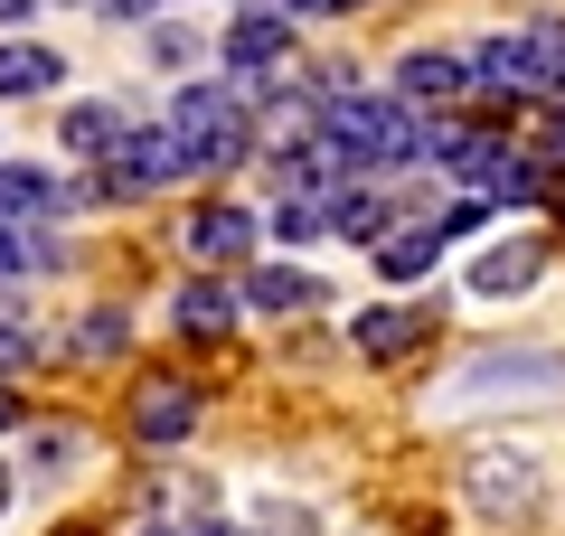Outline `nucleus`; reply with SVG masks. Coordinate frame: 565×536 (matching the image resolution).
I'll use <instances>...</instances> for the list:
<instances>
[{"label":"nucleus","mask_w":565,"mask_h":536,"mask_svg":"<svg viewBox=\"0 0 565 536\" xmlns=\"http://www.w3.org/2000/svg\"><path fill=\"white\" fill-rule=\"evenodd\" d=\"M311 132L349 160V179L405 170V160L424 151V114H415L405 95H340V104H321V114H311Z\"/></svg>","instance_id":"1"},{"label":"nucleus","mask_w":565,"mask_h":536,"mask_svg":"<svg viewBox=\"0 0 565 536\" xmlns=\"http://www.w3.org/2000/svg\"><path fill=\"white\" fill-rule=\"evenodd\" d=\"M519 405V396H565V357L556 349H490V357H471L462 377L444 386V405L452 415H471V405Z\"/></svg>","instance_id":"2"},{"label":"nucleus","mask_w":565,"mask_h":536,"mask_svg":"<svg viewBox=\"0 0 565 536\" xmlns=\"http://www.w3.org/2000/svg\"><path fill=\"white\" fill-rule=\"evenodd\" d=\"M556 95L565 85V39L556 29H509V39L471 47V95Z\"/></svg>","instance_id":"3"},{"label":"nucleus","mask_w":565,"mask_h":536,"mask_svg":"<svg viewBox=\"0 0 565 536\" xmlns=\"http://www.w3.org/2000/svg\"><path fill=\"white\" fill-rule=\"evenodd\" d=\"M217 57H226V76H282V57H292V20H282L274 0H255V10L226 20Z\"/></svg>","instance_id":"4"},{"label":"nucleus","mask_w":565,"mask_h":536,"mask_svg":"<svg viewBox=\"0 0 565 536\" xmlns=\"http://www.w3.org/2000/svg\"><path fill=\"white\" fill-rule=\"evenodd\" d=\"M396 95L405 104H462L471 95V57L462 47H405L396 57Z\"/></svg>","instance_id":"5"},{"label":"nucleus","mask_w":565,"mask_h":536,"mask_svg":"<svg viewBox=\"0 0 565 536\" xmlns=\"http://www.w3.org/2000/svg\"><path fill=\"white\" fill-rule=\"evenodd\" d=\"M537 274H546V236H500V245H481V264H471V292L481 301H519Z\"/></svg>","instance_id":"6"},{"label":"nucleus","mask_w":565,"mask_h":536,"mask_svg":"<svg viewBox=\"0 0 565 536\" xmlns=\"http://www.w3.org/2000/svg\"><path fill=\"white\" fill-rule=\"evenodd\" d=\"M471 508H481V517H527V508H537V461H519V452L471 461Z\"/></svg>","instance_id":"7"},{"label":"nucleus","mask_w":565,"mask_h":536,"mask_svg":"<svg viewBox=\"0 0 565 536\" xmlns=\"http://www.w3.org/2000/svg\"><path fill=\"white\" fill-rule=\"evenodd\" d=\"M255 207H199V217H189V255L199 264H245L255 255Z\"/></svg>","instance_id":"8"},{"label":"nucleus","mask_w":565,"mask_h":536,"mask_svg":"<svg viewBox=\"0 0 565 536\" xmlns=\"http://www.w3.org/2000/svg\"><path fill=\"white\" fill-rule=\"evenodd\" d=\"M39 217H66V189L29 160H0V226H39Z\"/></svg>","instance_id":"9"},{"label":"nucleus","mask_w":565,"mask_h":536,"mask_svg":"<svg viewBox=\"0 0 565 536\" xmlns=\"http://www.w3.org/2000/svg\"><path fill=\"white\" fill-rule=\"evenodd\" d=\"M57 76H66L57 47H39V39H0V104H20V95H57Z\"/></svg>","instance_id":"10"},{"label":"nucleus","mask_w":565,"mask_h":536,"mask_svg":"<svg viewBox=\"0 0 565 536\" xmlns=\"http://www.w3.org/2000/svg\"><path fill=\"white\" fill-rule=\"evenodd\" d=\"M236 301H255V311H321V274H302V264H255L245 274V292Z\"/></svg>","instance_id":"11"},{"label":"nucleus","mask_w":565,"mask_h":536,"mask_svg":"<svg viewBox=\"0 0 565 536\" xmlns=\"http://www.w3.org/2000/svg\"><path fill=\"white\" fill-rule=\"evenodd\" d=\"M424 330H434L424 311H396V301H377V311H359V320H349V349H359V357H405Z\"/></svg>","instance_id":"12"},{"label":"nucleus","mask_w":565,"mask_h":536,"mask_svg":"<svg viewBox=\"0 0 565 536\" xmlns=\"http://www.w3.org/2000/svg\"><path fill=\"white\" fill-rule=\"evenodd\" d=\"M132 433L141 442H189V433H199V396H189V386H141Z\"/></svg>","instance_id":"13"},{"label":"nucleus","mask_w":565,"mask_h":536,"mask_svg":"<svg viewBox=\"0 0 565 536\" xmlns=\"http://www.w3.org/2000/svg\"><path fill=\"white\" fill-rule=\"evenodd\" d=\"M321 207H330V236H349V245H377L386 226H396V207H386L377 189H359V179H340Z\"/></svg>","instance_id":"14"},{"label":"nucleus","mask_w":565,"mask_h":536,"mask_svg":"<svg viewBox=\"0 0 565 536\" xmlns=\"http://www.w3.org/2000/svg\"><path fill=\"white\" fill-rule=\"evenodd\" d=\"M57 141H66L76 160H104V151L122 141V104H66V114H57Z\"/></svg>","instance_id":"15"},{"label":"nucleus","mask_w":565,"mask_h":536,"mask_svg":"<svg viewBox=\"0 0 565 536\" xmlns=\"http://www.w3.org/2000/svg\"><path fill=\"white\" fill-rule=\"evenodd\" d=\"M434 255H444V236H434V226H386V236H377V274H386V282L434 274Z\"/></svg>","instance_id":"16"},{"label":"nucleus","mask_w":565,"mask_h":536,"mask_svg":"<svg viewBox=\"0 0 565 536\" xmlns=\"http://www.w3.org/2000/svg\"><path fill=\"white\" fill-rule=\"evenodd\" d=\"M170 320H180L189 339H217L226 320H236V292H226V282H180V301H170Z\"/></svg>","instance_id":"17"},{"label":"nucleus","mask_w":565,"mask_h":536,"mask_svg":"<svg viewBox=\"0 0 565 536\" xmlns=\"http://www.w3.org/2000/svg\"><path fill=\"white\" fill-rule=\"evenodd\" d=\"M20 274H57V236H39V226H0V282Z\"/></svg>","instance_id":"18"},{"label":"nucleus","mask_w":565,"mask_h":536,"mask_svg":"<svg viewBox=\"0 0 565 536\" xmlns=\"http://www.w3.org/2000/svg\"><path fill=\"white\" fill-rule=\"evenodd\" d=\"M207 57V39L189 20H151V66H170V76H189V66Z\"/></svg>","instance_id":"19"},{"label":"nucleus","mask_w":565,"mask_h":536,"mask_svg":"<svg viewBox=\"0 0 565 536\" xmlns=\"http://www.w3.org/2000/svg\"><path fill=\"white\" fill-rule=\"evenodd\" d=\"M274 236H282V245L330 236V207H321V199H282V207H274Z\"/></svg>","instance_id":"20"},{"label":"nucleus","mask_w":565,"mask_h":536,"mask_svg":"<svg viewBox=\"0 0 565 536\" xmlns=\"http://www.w3.org/2000/svg\"><path fill=\"white\" fill-rule=\"evenodd\" d=\"M255 536H321V517L292 508V499H264V508H255Z\"/></svg>","instance_id":"21"},{"label":"nucleus","mask_w":565,"mask_h":536,"mask_svg":"<svg viewBox=\"0 0 565 536\" xmlns=\"http://www.w3.org/2000/svg\"><path fill=\"white\" fill-rule=\"evenodd\" d=\"M20 367H39V330L29 320H0V377H20Z\"/></svg>","instance_id":"22"},{"label":"nucleus","mask_w":565,"mask_h":536,"mask_svg":"<svg viewBox=\"0 0 565 536\" xmlns=\"http://www.w3.org/2000/svg\"><path fill=\"white\" fill-rule=\"evenodd\" d=\"M122 339H132V320H122V311H95V320L76 330V349H85V357H114Z\"/></svg>","instance_id":"23"},{"label":"nucleus","mask_w":565,"mask_h":536,"mask_svg":"<svg viewBox=\"0 0 565 536\" xmlns=\"http://www.w3.org/2000/svg\"><path fill=\"white\" fill-rule=\"evenodd\" d=\"M76 452H85L76 433H39V471H66V461H76Z\"/></svg>","instance_id":"24"},{"label":"nucleus","mask_w":565,"mask_h":536,"mask_svg":"<svg viewBox=\"0 0 565 536\" xmlns=\"http://www.w3.org/2000/svg\"><path fill=\"white\" fill-rule=\"evenodd\" d=\"M104 20H161V0H95Z\"/></svg>","instance_id":"25"},{"label":"nucleus","mask_w":565,"mask_h":536,"mask_svg":"<svg viewBox=\"0 0 565 536\" xmlns=\"http://www.w3.org/2000/svg\"><path fill=\"white\" fill-rule=\"evenodd\" d=\"M29 10H39V0H0V29H20V20H29Z\"/></svg>","instance_id":"26"},{"label":"nucleus","mask_w":565,"mask_h":536,"mask_svg":"<svg viewBox=\"0 0 565 536\" xmlns=\"http://www.w3.org/2000/svg\"><path fill=\"white\" fill-rule=\"evenodd\" d=\"M10 424H20V405H10V386H0V433H10Z\"/></svg>","instance_id":"27"},{"label":"nucleus","mask_w":565,"mask_h":536,"mask_svg":"<svg viewBox=\"0 0 565 536\" xmlns=\"http://www.w3.org/2000/svg\"><path fill=\"white\" fill-rule=\"evenodd\" d=\"M10 490H20V480H10V461H0V517H10Z\"/></svg>","instance_id":"28"},{"label":"nucleus","mask_w":565,"mask_h":536,"mask_svg":"<svg viewBox=\"0 0 565 536\" xmlns=\"http://www.w3.org/2000/svg\"><path fill=\"white\" fill-rule=\"evenodd\" d=\"M546 160H565V122H556V132H546Z\"/></svg>","instance_id":"29"},{"label":"nucleus","mask_w":565,"mask_h":536,"mask_svg":"<svg viewBox=\"0 0 565 536\" xmlns=\"http://www.w3.org/2000/svg\"><path fill=\"white\" fill-rule=\"evenodd\" d=\"M189 536H236V527H207V517H199V527H189Z\"/></svg>","instance_id":"30"},{"label":"nucleus","mask_w":565,"mask_h":536,"mask_svg":"<svg viewBox=\"0 0 565 536\" xmlns=\"http://www.w3.org/2000/svg\"><path fill=\"white\" fill-rule=\"evenodd\" d=\"M66 10H95V0H66Z\"/></svg>","instance_id":"31"}]
</instances>
